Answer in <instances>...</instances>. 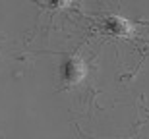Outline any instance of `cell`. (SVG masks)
I'll list each match as a JSON object with an SVG mask.
<instances>
[{
  "mask_svg": "<svg viewBox=\"0 0 149 139\" xmlns=\"http://www.w3.org/2000/svg\"><path fill=\"white\" fill-rule=\"evenodd\" d=\"M85 75H87V66H85V62H83L81 56L72 54L62 62L60 77H62V83L64 85H68V87L79 85L83 79H85Z\"/></svg>",
  "mask_w": 149,
  "mask_h": 139,
  "instance_id": "6da1fadb",
  "label": "cell"
},
{
  "mask_svg": "<svg viewBox=\"0 0 149 139\" xmlns=\"http://www.w3.org/2000/svg\"><path fill=\"white\" fill-rule=\"evenodd\" d=\"M103 25H105V31L109 35H114V37H120V39H128L134 35V27L132 23L128 21L126 17L122 16H109L103 19Z\"/></svg>",
  "mask_w": 149,
  "mask_h": 139,
  "instance_id": "7a4b0ae2",
  "label": "cell"
}]
</instances>
